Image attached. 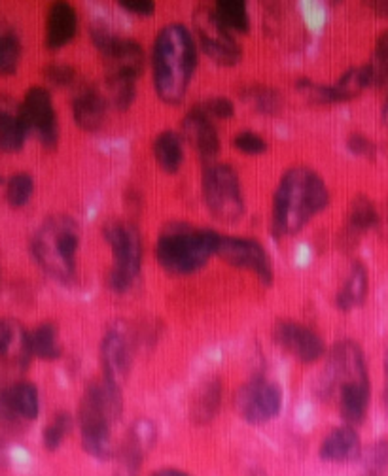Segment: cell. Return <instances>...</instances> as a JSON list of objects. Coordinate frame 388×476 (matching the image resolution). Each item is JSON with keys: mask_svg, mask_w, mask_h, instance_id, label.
Instances as JSON below:
<instances>
[{"mask_svg": "<svg viewBox=\"0 0 388 476\" xmlns=\"http://www.w3.org/2000/svg\"><path fill=\"white\" fill-rule=\"evenodd\" d=\"M328 203L330 191L317 172L307 167L288 168L273 197L271 229L275 237L300 233Z\"/></svg>", "mask_w": 388, "mask_h": 476, "instance_id": "1", "label": "cell"}, {"mask_svg": "<svg viewBox=\"0 0 388 476\" xmlns=\"http://www.w3.org/2000/svg\"><path fill=\"white\" fill-rule=\"evenodd\" d=\"M198 66V49L184 25L163 27L154 42L152 72L158 96L167 105H180Z\"/></svg>", "mask_w": 388, "mask_h": 476, "instance_id": "2", "label": "cell"}, {"mask_svg": "<svg viewBox=\"0 0 388 476\" xmlns=\"http://www.w3.org/2000/svg\"><path fill=\"white\" fill-rule=\"evenodd\" d=\"M220 237L212 229L193 228L188 223H168L159 233L156 259L159 267L173 277H189L201 270L218 254Z\"/></svg>", "mask_w": 388, "mask_h": 476, "instance_id": "3", "label": "cell"}, {"mask_svg": "<svg viewBox=\"0 0 388 476\" xmlns=\"http://www.w3.org/2000/svg\"><path fill=\"white\" fill-rule=\"evenodd\" d=\"M78 223L68 216L47 219L33 238V256L52 279L68 284L77 277Z\"/></svg>", "mask_w": 388, "mask_h": 476, "instance_id": "4", "label": "cell"}, {"mask_svg": "<svg viewBox=\"0 0 388 476\" xmlns=\"http://www.w3.org/2000/svg\"><path fill=\"white\" fill-rule=\"evenodd\" d=\"M121 414V395L107 390L105 384H89L80 403V431L86 452L97 460L112 458L110 423Z\"/></svg>", "mask_w": 388, "mask_h": 476, "instance_id": "5", "label": "cell"}, {"mask_svg": "<svg viewBox=\"0 0 388 476\" xmlns=\"http://www.w3.org/2000/svg\"><path fill=\"white\" fill-rule=\"evenodd\" d=\"M112 248L114 265L108 284L116 293H126L137 280L142 265V240L133 223L112 221L103 229Z\"/></svg>", "mask_w": 388, "mask_h": 476, "instance_id": "6", "label": "cell"}, {"mask_svg": "<svg viewBox=\"0 0 388 476\" xmlns=\"http://www.w3.org/2000/svg\"><path fill=\"white\" fill-rule=\"evenodd\" d=\"M203 197L212 216L220 221H237L245 214L240 180L230 165H209L203 174Z\"/></svg>", "mask_w": 388, "mask_h": 476, "instance_id": "7", "label": "cell"}, {"mask_svg": "<svg viewBox=\"0 0 388 476\" xmlns=\"http://www.w3.org/2000/svg\"><path fill=\"white\" fill-rule=\"evenodd\" d=\"M193 25L203 52L220 66H235L242 59V49L231 31L218 19L214 8L201 5L193 12Z\"/></svg>", "mask_w": 388, "mask_h": 476, "instance_id": "8", "label": "cell"}, {"mask_svg": "<svg viewBox=\"0 0 388 476\" xmlns=\"http://www.w3.org/2000/svg\"><path fill=\"white\" fill-rule=\"evenodd\" d=\"M91 38L99 54L105 57L107 74H119V76L135 80L140 76L147 57H144V49L138 42L119 36L107 27H93Z\"/></svg>", "mask_w": 388, "mask_h": 476, "instance_id": "9", "label": "cell"}, {"mask_svg": "<svg viewBox=\"0 0 388 476\" xmlns=\"http://www.w3.org/2000/svg\"><path fill=\"white\" fill-rule=\"evenodd\" d=\"M354 382H370L366 360H363L362 349L356 342H337L332 349L330 363L322 379V390L326 395H333Z\"/></svg>", "mask_w": 388, "mask_h": 476, "instance_id": "10", "label": "cell"}, {"mask_svg": "<svg viewBox=\"0 0 388 476\" xmlns=\"http://www.w3.org/2000/svg\"><path fill=\"white\" fill-rule=\"evenodd\" d=\"M226 263L245 268L256 274V279L271 286L275 280V268L270 254L265 252V248L250 238H239V237H220V246H218V254Z\"/></svg>", "mask_w": 388, "mask_h": 476, "instance_id": "11", "label": "cell"}, {"mask_svg": "<svg viewBox=\"0 0 388 476\" xmlns=\"http://www.w3.org/2000/svg\"><path fill=\"white\" fill-rule=\"evenodd\" d=\"M282 407V393L277 384L254 379L237 393V410L249 423L260 425L273 420Z\"/></svg>", "mask_w": 388, "mask_h": 476, "instance_id": "12", "label": "cell"}, {"mask_svg": "<svg viewBox=\"0 0 388 476\" xmlns=\"http://www.w3.org/2000/svg\"><path fill=\"white\" fill-rule=\"evenodd\" d=\"M29 131H35L42 146L54 149L59 142V125L52 95L44 87H31L19 108Z\"/></svg>", "mask_w": 388, "mask_h": 476, "instance_id": "13", "label": "cell"}, {"mask_svg": "<svg viewBox=\"0 0 388 476\" xmlns=\"http://www.w3.org/2000/svg\"><path fill=\"white\" fill-rule=\"evenodd\" d=\"M101 365H103V384L121 393L129 369H131V346L128 335L121 329H110L101 344Z\"/></svg>", "mask_w": 388, "mask_h": 476, "instance_id": "14", "label": "cell"}, {"mask_svg": "<svg viewBox=\"0 0 388 476\" xmlns=\"http://www.w3.org/2000/svg\"><path fill=\"white\" fill-rule=\"evenodd\" d=\"M275 340L301 363L319 361L326 352L324 340L317 333L292 319H282L275 325Z\"/></svg>", "mask_w": 388, "mask_h": 476, "instance_id": "15", "label": "cell"}, {"mask_svg": "<svg viewBox=\"0 0 388 476\" xmlns=\"http://www.w3.org/2000/svg\"><path fill=\"white\" fill-rule=\"evenodd\" d=\"M182 135L196 149L203 161H212L220 154V138L212 119L198 106L191 108L182 119Z\"/></svg>", "mask_w": 388, "mask_h": 476, "instance_id": "16", "label": "cell"}, {"mask_svg": "<svg viewBox=\"0 0 388 476\" xmlns=\"http://www.w3.org/2000/svg\"><path fill=\"white\" fill-rule=\"evenodd\" d=\"M78 33V12L68 3H56L47 12L46 47L57 52Z\"/></svg>", "mask_w": 388, "mask_h": 476, "instance_id": "17", "label": "cell"}, {"mask_svg": "<svg viewBox=\"0 0 388 476\" xmlns=\"http://www.w3.org/2000/svg\"><path fill=\"white\" fill-rule=\"evenodd\" d=\"M72 116L84 131H97L107 116V98L91 86L82 87L72 98Z\"/></svg>", "mask_w": 388, "mask_h": 476, "instance_id": "18", "label": "cell"}, {"mask_svg": "<svg viewBox=\"0 0 388 476\" xmlns=\"http://www.w3.org/2000/svg\"><path fill=\"white\" fill-rule=\"evenodd\" d=\"M379 223H381V214L373 205V200L363 195L356 197L347 216V223L343 229V244L345 246L356 244L368 231L379 228Z\"/></svg>", "mask_w": 388, "mask_h": 476, "instance_id": "19", "label": "cell"}, {"mask_svg": "<svg viewBox=\"0 0 388 476\" xmlns=\"http://www.w3.org/2000/svg\"><path fill=\"white\" fill-rule=\"evenodd\" d=\"M29 333L23 331L12 319H0V360L15 361L26 367L31 358Z\"/></svg>", "mask_w": 388, "mask_h": 476, "instance_id": "20", "label": "cell"}, {"mask_svg": "<svg viewBox=\"0 0 388 476\" xmlns=\"http://www.w3.org/2000/svg\"><path fill=\"white\" fill-rule=\"evenodd\" d=\"M368 288H370V279H368V268L362 261L352 263L349 277L343 284V288L337 291L335 305L339 310H354L363 305V300L368 297Z\"/></svg>", "mask_w": 388, "mask_h": 476, "instance_id": "21", "label": "cell"}, {"mask_svg": "<svg viewBox=\"0 0 388 476\" xmlns=\"http://www.w3.org/2000/svg\"><path fill=\"white\" fill-rule=\"evenodd\" d=\"M358 454H360V439L351 425H343V428L333 430L324 439L321 448V458L332 463L347 461L351 458H356Z\"/></svg>", "mask_w": 388, "mask_h": 476, "instance_id": "22", "label": "cell"}, {"mask_svg": "<svg viewBox=\"0 0 388 476\" xmlns=\"http://www.w3.org/2000/svg\"><path fill=\"white\" fill-rule=\"evenodd\" d=\"M339 412L349 425L363 421L370 405V382H354L337 391Z\"/></svg>", "mask_w": 388, "mask_h": 476, "instance_id": "23", "label": "cell"}, {"mask_svg": "<svg viewBox=\"0 0 388 476\" xmlns=\"http://www.w3.org/2000/svg\"><path fill=\"white\" fill-rule=\"evenodd\" d=\"M154 157L167 174H177L184 163L182 138L173 131H163L154 140Z\"/></svg>", "mask_w": 388, "mask_h": 476, "instance_id": "24", "label": "cell"}, {"mask_svg": "<svg viewBox=\"0 0 388 476\" xmlns=\"http://www.w3.org/2000/svg\"><path fill=\"white\" fill-rule=\"evenodd\" d=\"M29 127L21 112L0 110V152L15 154L26 144Z\"/></svg>", "mask_w": 388, "mask_h": 476, "instance_id": "25", "label": "cell"}, {"mask_svg": "<svg viewBox=\"0 0 388 476\" xmlns=\"http://www.w3.org/2000/svg\"><path fill=\"white\" fill-rule=\"evenodd\" d=\"M222 403V384L218 379L209 380L196 395L191 403V421L198 425L209 423L220 409Z\"/></svg>", "mask_w": 388, "mask_h": 476, "instance_id": "26", "label": "cell"}, {"mask_svg": "<svg viewBox=\"0 0 388 476\" xmlns=\"http://www.w3.org/2000/svg\"><path fill=\"white\" fill-rule=\"evenodd\" d=\"M214 12L230 31H235L239 35L250 33V15L247 10V3H240V0H220V3H216Z\"/></svg>", "mask_w": 388, "mask_h": 476, "instance_id": "27", "label": "cell"}, {"mask_svg": "<svg viewBox=\"0 0 388 476\" xmlns=\"http://www.w3.org/2000/svg\"><path fill=\"white\" fill-rule=\"evenodd\" d=\"M31 354L40 360H57L61 358V346L57 342V328L54 323H42L29 333Z\"/></svg>", "mask_w": 388, "mask_h": 476, "instance_id": "28", "label": "cell"}, {"mask_svg": "<svg viewBox=\"0 0 388 476\" xmlns=\"http://www.w3.org/2000/svg\"><path fill=\"white\" fill-rule=\"evenodd\" d=\"M242 98L247 100V105L254 108V112L263 114V116H275L282 108L281 95L265 86H249L247 89H242Z\"/></svg>", "mask_w": 388, "mask_h": 476, "instance_id": "29", "label": "cell"}, {"mask_svg": "<svg viewBox=\"0 0 388 476\" xmlns=\"http://www.w3.org/2000/svg\"><path fill=\"white\" fill-rule=\"evenodd\" d=\"M107 89L110 103L117 110L126 112L137 96V80L129 76H119V74H107Z\"/></svg>", "mask_w": 388, "mask_h": 476, "instance_id": "30", "label": "cell"}, {"mask_svg": "<svg viewBox=\"0 0 388 476\" xmlns=\"http://www.w3.org/2000/svg\"><path fill=\"white\" fill-rule=\"evenodd\" d=\"M21 59V42L12 29H0V74H15Z\"/></svg>", "mask_w": 388, "mask_h": 476, "instance_id": "31", "label": "cell"}, {"mask_svg": "<svg viewBox=\"0 0 388 476\" xmlns=\"http://www.w3.org/2000/svg\"><path fill=\"white\" fill-rule=\"evenodd\" d=\"M35 193V180L26 172L14 174L6 184V200L14 208L26 207Z\"/></svg>", "mask_w": 388, "mask_h": 476, "instance_id": "32", "label": "cell"}, {"mask_svg": "<svg viewBox=\"0 0 388 476\" xmlns=\"http://www.w3.org/2000/svg\"><path fill=\"white\" fill-rule=\"evenodd\" d=\"M72 428V418L66 412L57 414L44 431V446L47 450H57Z\"/></svg>", "mask_w": 388, "mask_h": 476, "instance_id": "33", "label": "cell"}, {"mask_svg": "<svg viewBox=\"0 0 388 476\" xmlns=\"http://www.w3.org/2000/svg\"><path fill=\"white\" fill-rule=\"evenodd\" d=\"M373 70V84L383 86L388 82V31L381 33L375 42L373 61L370 63Z\"/></svg>", "mask_w": 388, "mask_h": 476, "instance_id": "34", "label": "cell"}, {"mask_svg": "<svg viewBox=\"0 0 388 476\" xmlns=\"http://www.w3.org/2000/svg\"><path fill=\"white\" fill-rule=\"evenodd\" d=\"M233 146L239 152L247 156H261L268 152V142L263 140V137L252 133V131H242L233 138Z\"/></svg>", "mask_w": 388, "mask_h": 476, "instance_id": "35", "label": "cell"}, {"mask_svg": "<svg viewBox=\"0 0 388 476\" xmlns=\"http://www.w3.org/2000/svg\"><path fill=\"white\" fill-rule=\"evenodd\" d=\"M44 76L47 78V82L57 86V87H66L70 84H75L77 70L66 63H52V65L46 66Z\"/></svg>", "mask_w": 388, "mask_h": 476, "instance_id": "36", "label": "cell"}, {"mask_svg": "<svg viewBox=\"0 0 388 476\" xmlns=\"http://www.w3.org/2000/svg\"><path fill=\"white\" fill-rule=\"evenodd\" d=\"M201 112H205L210 119L218 117V119H230L235 114V105L231 103L230 98L226 96H214L205 100L203 105L198 106Z\"/></svg>", "mask_w": 388, "mask_h": 476, "instance_id": "37", "label": "cell"}, {"mask_svg": "<svg viewBox=\"0 0 388 476\" xmlns=\"http://www.w3.org/2000/svg\"><path fill=\"white\" fill-rule=\"evenodd\" d=\"M362 463L363 467H366V471L370 474L373 472H379L386 463H388V446L384 441L373 444L366 454L362 456Z\"/></svg>", "mask_w": 388, "mask_h": 476, "instance_id": "38", "label": "cell"}, {"mask_svg": "<svg viewBox=\"0 0 388 476\" xmlns=\"http://www.w3.org/2000/svg\"><path fill=\"white\" fill-rule=\"evenodd\" d=\"M347 146L351 152L358 157H363V159H375L377 156V147L375 144L363 135H352L349 140H347Z\"/></svg>", "mask_w": 388, "mask_h": 476, "instance_id": "39", "label": "cell"}, {"mask_svg": "<svg viewBox=\"0 0 388 476\" xmlns=\"http://www.w3.org/2000/svg\"><path fill=\"white\" fill-rule=\"evenodd\" d=\"M117 5L124 10H128L129 14L140 17H150L156 12V5L150 3V0H121Z\"/></svg>", "mask_w": 388, "mask_h": 476, "instance_id": "40", "label": "cell"}, {"mask_svg": "<svg viewBox=\"0 0 388 476\" xmlns=\"http://www.w3.org/2000/svg\"><path fill=\"white\" fill-rule=\"evenodd\" d=\"M379 17H388V3H383V0H377V3H366Z\"/></svg>", "mask_w": 388, "mask_h": 476, "instance_id": "41", "label": "cell"}, {"mask_svg": "<svg viewBox=\"0 0 388 476\" xmlns=\"http://www.w3.org/2000/svg\"><path fill=\"white\" fill-rule=\"evenodd\" d=\"M152 476H189L184 471H177V469H161L158 472H154Z\"/></svg>", "mask_w": 388, "mask_h": 476, "instance_id": "42", "label": "cell"}, {"mask_svg": "<svg viewBox=\"0 0 388 476\" xmlns=\"http://www.w3.org/2000/svg\"><path fill=\"white\" fill-rule=\"evenodd\" d=\"M383 121L388 125V96H386V103L383 106Z\"/></svg>", "mask_w": 388, "mask_h": 476, "instance_id": "43", "label": "cell"}, {"mask_svg": "<svg viewBox=\"0 0 388 476\" xmlns=\"http://www.w3.org/2000/svg\"><path fill=\"white\" fill-rule=\"evenodd\" d=\"M386 377H388V354H386ZM388 397V395H386Z\"/></svg>", "mask_w": 388, "mask_h": 476, "instance_id": "44", "label": "cell"}, {"mask_svg": "<svg viewBox=\"0 0 388 476\" xmlns=\"http://www.w3.org/2000/svg\"><path fill=\"white\" fill-rule=\"evenodd\" d=\"M252 476H260V474H252Z\"/></svg>", "mask_w": 388, "mask_h": 476, "instance_id": "45", "label": "cell"}]
</instances>
